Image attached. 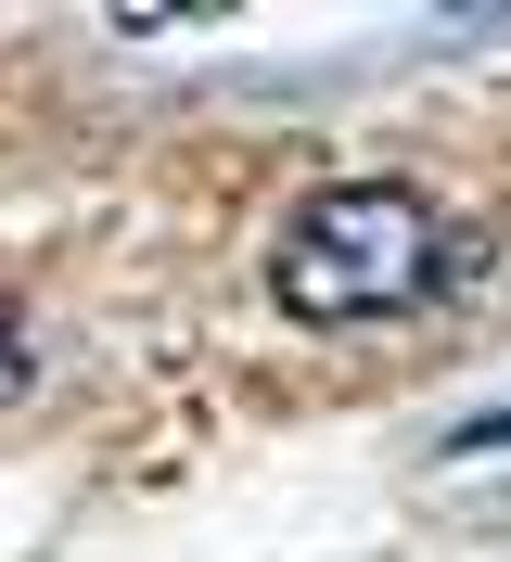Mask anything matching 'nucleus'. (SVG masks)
Here are the masks:
<instances>
[{"mask_svg": "<svg viewBox=\"0 0 511 562\" xmlns=\"http://www.w3.org/2000/svg\"><path fill=\"white\" fill-rule=\"evenodd\" d=\"M26 384V333H13V307H0V396Z\"/></svg>", "mask_w": 511, "mask_h": 562, "instance_id": "obj_2", "label": "nucleus"}, {"mask_svg": "<svg viewBox=\"0 0 511 562\" xmlns=\"http://www.w3.org/2000/svg\"><path fill=\"white\" fill-rule=\"evenodd\" d=\"M447 281V231L409 179H333L281 231V307L295 319H397Z\"/></svg>", "mask_w": 511, "mask_h": 562, "instance_id": "obj_1", "label": "nucleus"}]
</instances>
